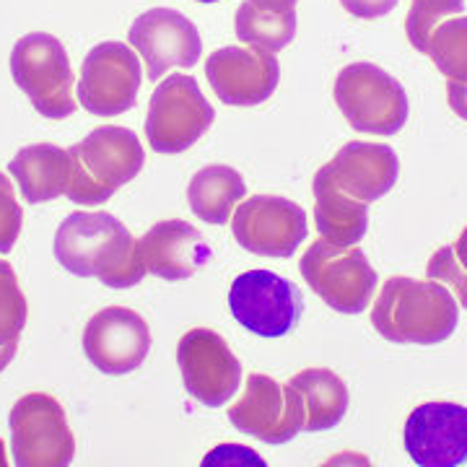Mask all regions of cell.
Returning <instances> with one entry per match:
<instances>
[{
    "mask_svg": "<svg viewBox=\"0 0 467 467\" xmlns=\"http://www.w3.org/2000/svg\"><path fill=\"white\" fill-rule=\"evenodd\" d=\"M55 257L78 278H99L109 288H130L146 278L138 239L112 213H70L55 234Z\"/></svg>",
    "mask_w": 467,
    "mask_h": 467,
    "instance_id": "cell-1",
    "label": "cell"
},
{
    "mask_svg": "<svg viewBox=\"0 0 467 467\" xmlns=\"http://www.w3.org/2000/svg\"><path fill=\"white\" fill-rule=\"evenodd\" d=\"M460 322V304L447 285L395 275L382 285L371 312V325L389 343L436 346Z\"/></svg>",
    "mask_w": 467,
    "mask_h": 467,
    "instance_id": "cell-2",
    "label": "cell"
},
{
    "mask_svg": "<svg viewBox=\"0 0 467 467\" xmlns=\"http://www.w3.org/2000/svg\"><path fill=\"white\" fill-rule=\"evenodd\" d=\"M73 171L67 198L78 205H101L122 184L135 180L143 169L146 153L138 135L128 128H97L70 149Z\"/></svg>",
    "mask_w": 467,
    "mask_h": 467,
    "instance_id": "cell-3",
    "label": "cell"
},
{
    "mask_svg": "<svg viewBox=\"0 0 467 467\" xmlns=\"http://www.w3.org/2000/svg\"><path fill=\"white\" fill-rule=\"evenodd\" d=\"M335 101L358 133L395 135L408 122V94L395 76L374 63H350L335 78Z\"/></svg>",
    "mask_w": 467,
    "mask_h": 467,
    "instance_id": "cell-4",
    "label": "cell"
},
{
    "mask_svg": "<svg viewBox=\"0 0 467 467\" xmlns=\"http://www.w3.org/2000/svg\"><path fill=\"white\" fill-rule=\"evenodd\" d=\"M11 73L16 86L29 97L34 109L47 119H66L76 112L73 70L57 36L34 32L21 36L11 52Z\"/></svg>",
    "mask_w": 467,
    "mask_h": 467,
    "instance_id": "cell-5",
    "label": "cell"
},
{
    "mask_svg": "<svg viewBox=\"0 0 467 467\" xmlns=\"http://www.w3.org/2000/svg\"><path fill=\"white\" fill-rule=\"evenodd\" d=\"M216 112L202 97L201 86L187 73H171L156 86L146 117V135L156 153H182L195 146Z\"/></svg>",
    "mask_w": 467,
    "mask_h": 467,
    "instance_id": "cell-6",
    "label": "cell"
},
{
    "mask_svg": "<svg viewBox=\"0 0 467 467\" xmlns=\"http://www.w3.org/2000/svg\"><path fill=\"white\" fill-rule=\"evenodd\" d=\"M8 429L18 467H67L76 457V439L66 410L47 392H32L16 400Z\"/></svg>",
    "mask_w": 467,
    "mask_h": 467,
    "instance_id": "cell-7",
    "label": "cell"
},
{
    "mask_svg": "<svg viewBox=\"0 0 467 467\" xmlns=\"http://www.w3.org/2000/svg\"><path fill=\"white\" fill-rule=\"evenodd\" d=\"M299 270L319 299L343 315L364 312L377 291V270L356 247H337L319 239L304 252Z\"/></svg>",
    "mask_w": 467,
    "mask_h": 467,
    "instance_id": "cell-8",
    "label": "cell"
},
{
    "mask_svg": "<svg viewBox=\"0 0 467 467\" xmlns=\"http://www.w3.org/2000/svg\"><path fill=\"white\" fill-rule=\"evenodd\" d=\"M234 319L260 337H284L299 322L304 301L296 285L273 270H247L229 291Z\"/></svg>",
    "mask_w": 467,
    "mask_h": 467,
    "instance_id": "cell-9",
    "label": "cell"
},
{
    "mask_svg": "<svg viewBox=\"0 0 467 467\" xmlns=\"http://www.w3.org/2000/svg\"><path fill=\"white\" fill-rule=\"evenodd\" d=\"M140 60L122 42H101L86 55L78 81V104L97 117L128 112L140 91Z\"/></svg>",
    "mask_w": 467,
    "mask_h": 467,
    "instance_id": "cell-10",
    "label": "cell"
},
{
    "mask_svg": "<svg viewBox=\"0 0 467 467\" xmlns=\"http://www.w3.org/2000/svg\"><path fill=\"white\" fill-rule=\"evenodd\" d=\"M177 364L184 389L208 408L232 400L242 384L239 358L229 343L208 327H195L182 335L177 346Z\"/></svg>",
    "mask_w": 467,
    "mask_h": 467,
    "instance_id": "cell-11",
    "label": "cell"
},
{
    "mask_svg": "<svg viewBox=\"0 0 467 467\" xmlns=\"http://www.w3.org/2000/svg\"><path fill=\"white\" fill-rule=\"evenodd\" d=\"M234 239L260 257H291L306 239L304 208L281 195H254L234 211Z\"/></svg>",
    "mask_w": 467,
    "mask_h": 467,
    "instance_id": "cell-12",
    "label": "cell"
},
{
    "mask_svg": "<svg viewBox=\"0 0 467 467\" xmlns=\"http://www.w3.org/2000/svg\"><path fill=\"white\" fill-rule=\"evenodd\" d=\"M128 39L143 57L150 81H159L171 67H192L202 55L198 26L174 8H150L140 14Z\"/></svg>",
    "mask_w": 467,
    "mask_h": 467,
    "instance_id": "cell-13",
    "label": "cell"
},
{
    "mask_svg": "<svg viewBox=\"0 0 467 467\" xmlns=\"http://www.w3.org/2000/svg\"><path fill=\"white\" fill-rule=\"evenodd\" d=\"M84 353L101 374H130L150 353L149 325L128 306H107L86 325Z\"/></svg>",
    "mask_w": 467,
    "mask_h": 467,
    "instance_id": "cell-14",
    "label": "cell"
},
{
    "mask_svg": "<svg viewBox=\"0 0 467 467\" xmlns=\"http://www.w3.org/2000/svg\"><path fill=\"white\" fill-rule=\"evenodd\" d=\"M405 450L420 467L467 462V408L457 402H423L405 420Z\"/></svg>",
    "mask_w": 467,
    "mask_h": 467,
    "instance_id": "cell-15",
    "label": "cell"
},
{
    "mask_svg": "<svg viewBox=\"0 0 467 467\" xmlns=\"http://www.w3.org/2000/svg\"><path fill=\"white\" fill-rule=\"evenodd\" d=\"M205 76L223 104L254 107L273 97L281 67L273 52L234 45L221 47L205 60Z\"/></svg>",
    "mask_w": 467,
    "mask_h": 467,
    "instance_id": "cell-16",
    "label": "cell"
},
{
    "mask_svg": "<svg viewBox=\"0 0 467 467\" xmlns=\"http://www.w3.org/2000/svg\"><path fill=\"white\" fill-rule=\"evenodd\" d=\"M229 420L242 434L267 444H285L301 434V418L284 384L265 374H250L244 395L234 402Z\"/></svg>",
    "mask_w": 467,
    "mask_h": 467,
    "instance_id": "cell-17",
    "label": "cell"
},
{
    "mask_svg": "<svg viewBox=\"0 0 467 467\" xmlns=\"http://www.w3.org/2000/svg\"><path fill=\"white\" fill-rule=\"evenodd\" d=\"M138 254L146 273L164 281H184L211 263V247L187 221H159L138 239Z\"/></svg>",
    "mask_w": 467,
    "mask_h": 467,
    "instance_id": "cell-18",
    "label": "cell"
},
{
    "mask_svg": "<svg viewBox=\"0 0 467 467\" xmlns=\"http://www.w3.org/2000/svg\"><path fill=\"white\" fill-rule=\"evenodd\" d=\"M325 167L330 169L335 182L340 184L350 198L361 202L379 201L395 187L400 177L398 153L389 146L364 143V140L346 143L335 153L333 161Z\"/></svg>",
    "mask_w": 467,
    "mask_h": 467,
    "instance_id": "cell-19",
    "label": "cell"
},
{
    "mask_svg": "<svg viewBox=\"0 0 467 467\" xmlns=\"http://www.w3.org/2000/svg\"><path fill=\"white\" fill-rule=\"evenodd\" d=\"M301 418V431H330L348 413V387L330 368H304L284 384Z\"/></svg>",
    "mask_w": 467,
    "mask_h": 467,
    "instance_id": "cell-20",
    "label": "cell"
},
{
    "mask_svg": "<svg viewBox=\"0 0 467 467\" xmlns=\"http://www.w3.org/2000/svg\"><path fill=\"white\" fill-rule=\"evenodd\" d=\"M315 221L325 242L337 247H356L368 229V202L350 198L335 182L330 169L322 167L315 177Z\"/></svg>",
    "mask_w": 467,
    "mask_h": 467,
    "instance_id": "cell-21",
    "label": "cell"
},
{
    "mask_svg": "<svg viewBox=\"0 0 467 467\" xmlns=\"http://www.w3.org/2000/svg\"><path fill=\"white\" fill-rule=\"evenodd\" d=\"M8 171L14 174L26 202L39 205L66 195L73 171V156L60 146L36 143L18 150L8 164Z\"/></svg>",
    "mask_w": 467,
    "mask_h": 467,
    "instance_id": "cell-22",
    "label": "cell"
},
{
    "mask_svg": "<svg viewBox=\"0 0 467 467\" xmlns=\"http://www.w3.org/2000/svg\"><path fill=\"white\" fill-rule=\"evenodd\" d=\"M244 195H247L244 177L226 164L202 167L187 187V201L192 213L205 223H216V226L229 221L232 211L244 201Z\"/></svg>",
    "mask_w": 467,
    "mask_h": 467,
    "instance_id": "cell-23",
    "label": "cell"
},
{
    "mask_svg": "<svg viewBox=\"0 0 467 467\" xmlns=\"http://www.w3.org/2000/svg\"><path fill=\"white\" fill-rule=\"evenodd\" d=\"M296 34V11L281 14L257 8L252 0H244L236 11V36L250 47L265 52H281L291 45Z\"/></svg>",
    "mask_w": 467,
    "mask_h": 467,
    "instance_id": "cell-24",
    "label": "cell"
},
{
    "mask_svg": "<svg viewBox=\"0 0 467 467\" xmlns=\"http://www.w3.org/2000/svg\"><path fill=\"white\" fill-rule=\"evenodd\" d=\"M426 55L450 81H467V16L441 21L429 39Z\"/></svg>",
    "mask_w": 467,
    "mask_h": 467,
    "instance_id": "cell-25",
    "label": "cell"
},
{
    "mask_svg": "<svg viewBox=\"0 0 467 467\" xmlns=\"http://www.w3.org/2000/svg\"><path fill=\"white\" fill-rule=\"evenodd\" d=\"M462 8H465V0H413L405 18V32H408L410 45L426 55L429 39L436 26L447 18L462 14Z\"/></svg>",
    "mask_w": 467,
    "mask_h": 467,
    "instance_id": "cell-26",
    "label": "cell"
},
{
    "mask_svg": "<svg viewBox=\"0 0 467 467\" xmlns=\"http://www.w3.org/2000/svg\"><path fill=\"white\" fill-rule=\"evenodd\" d=\"M26 296L18 285L14 267L0 260V343H16L26 327Z\"/></svg>",
    "mask_w": 467,
    "mask_h": 467,
    "instance_id": "cell-27",
    "label": "cell"
},
{
    "mask_svg": "<svg viewBox=\"0 0 467 467\" xmlns=\"http://www.w3.org/2000/svg\"><path fill=\"white\" fill-rule=\"evenodd\" d=\"M426 275L436 284L447 285L457 304L467 309V267L457 260L454 247H441L426 265Z\"/></svg>",
    "mask_w": 467,
    "mask_h": 467,
    "instance_id": "cell-28",
    "label": "cell"
},
{
    "mask_svg": "<svg viewBox=\"0 0 467 467\" xmlns=\"http://www.w3.org/2000/svg\"><path fill=\"white\" fill-rule=\"evenodd\" d=\"M24 223V211L16 201V192L8 177L0 171V252H11L18 242Z\"/></svg>",
    "mask_w": 467,
    "mask_h": 467,
    "instance_id": "cell-29",
    "label": "cell"
},
{
    "mask_svg": "<svg viewBox=\"0 0 467 467\" xmlns=\"http://www.w3.org/2000/svg\"><path fill=\"white\" fill-rule=\"evenodd\" d=\"M340 5L348 11L350 16L358 18H379L395 11L398 0H340Z\"/></svg>",
    "mask_w": 467,
    "mask_h": 467,
    "instance_id": "cell-30",
    "label": "cell"
},
{
    "mask_svg": "<svg viewBox=\"0 0 467 467\" xmlns=\"http://www.w3.org/2000/svg\"><path fill=\"white\" fill-rule=\"evenodd\" d=\"M450 107L457 117L467 119V81H450Z\"/></svg>",
    "mask_w": 467,
    "mask_h": 467,
    "instance_id": "cell-31",
    "label": "cell"
},
{
    "mask_svg": "<svg viewBox=\"0 0 467 467\" xmlns=\"http://www.w3.org/2000/svg\"><path fill=\"white\" fill-rule=\"evenodd\" d=\"M257 8H267V11H281V14H291L296 11V0H252Z\"/></svg>",
    "mask_w": 467,
    "mask_h": 467,
    "instance_id": "cell-32",
    "label": "cell"
},
{
    "mask_svg": "<svg viewBox=\"0 0 467 467\" xmlns=\"http://www.w3.org/2000/svg\"><path fill=\"white\" fill-rule=\"evenodd\" d=\"M16 343H0V371L8 367L16 356Z\"/></svg>",
    "mask_w": 467,
    "mask_h": 467,
    "instance_id": "cell-33",
    "label": "cell"
},
{
    "mask_svg": "<svg viewBox=\"0 0 467 467\" xmlns=\"http://www.w3.org/2000/svg\"><path fill=\"white\" fill-rule=\"evenodd\" d=\"M454 254L457 260L467 267V229H462V234L457 236V244H454Z\"/></svg>",
    "mask_w": 467,
    "mask_h": 467,
    "instance_id": "cell-34",
    "label": "cell"
},
{
    "mask_svg": "<svg viewBox=\"0 0 467 467\" xmlns=\"http://www.w3.org/2000/svg\"><path fill=\"white\" fill-rule=\"evenodd\" d=\"M8 465V457H5V447H3V441H0V467Z\"/></svg>",
    "mask_w": 467,
    "mask_h": 467,
    "instance_id": "cell-35",
    "label": "cell"
},
{
    "mask_svg": "<svg viewBox=\"0 0 467 467\" xmlns=\"http://www.w3.org/2000/svg\"><path fill=\"white\" fill-rule=\"evenodd\" d=\"M198 3H216V0H198Z\"/></svg>",
    "mask_w": 467,
    "mask_h": 467,
    "instance_id": "cell-36",
    "label": "cell"
}]
</instances>
